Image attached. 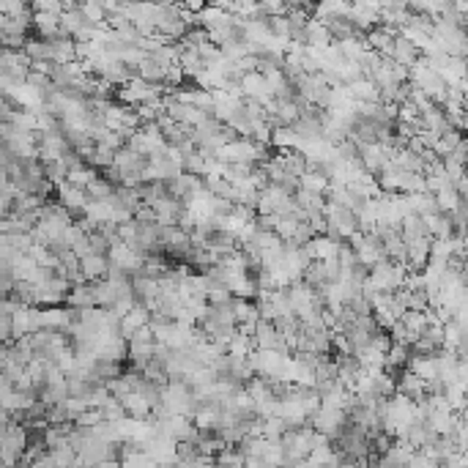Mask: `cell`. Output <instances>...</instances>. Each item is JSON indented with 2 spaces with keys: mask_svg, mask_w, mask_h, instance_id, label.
Segmentation results:
<instances>
[{
  "mask_svg": "<svg viewBox=\"0 0 468 468\" xmlns=\"http://www.w3.org/2000/svg\"><path fill=\"white\" fill-rule=\"evenodd\" d=\"M6 362H9V345H3V343H0V367H3Z\"/></svg>",
  "mask_w": 468,
  "mask_h": 468,
  "instance_id": "cell-9",
  "label": "cell"
},
{
  "mask_svg": "<svg viewBox=\"0 0 468 468\" xmlns=\"http://www.w3.org/2000/svg\"><path fill=\"white\" fill-rule=\"evenodd\" d=\"M107 274V258L102 255H85L80 258V279L83 282H99Z\"/></svg>",
  "mask_w": 468,
  "mask_h": 468,
  "instance_id": "cell-5",
  "label": "cell"
},
{
  "mask_svg": "<svg viewBox=\"0 0 468 468\" xmlns=\"http://www.w3.org/2000/svg\"><path fill=\"white\" fill-rule=\"evenodd\" d=\"M419 58H422V52L416 50L408 38H402V36L395 38L392 52H389V61H392V63H397L402 69H414L416 63H419Z\"/></svg>",
  "mask_w": 468,
  "mask_h": 468,
  "instance_id": "cell-3",
  "label": "cell"
},
{
  "mask_svg": "<svg viewBox=\"0 0 468 468\" xmlns=\"http://www.w3.org/2000/svg\"><path fill=\"white\" fill-rule=\"evenodd\" d=\"M148 321H151V310H145V307H137V304H135V307L121 318V337L123 340H129L132 331L148 326Z\"/></svg>",
  "mask_w": 468,
  "mask_h": 468,
  "instance_id": "cell-6",
  "label": "cell"
},
{
  "mask_svg": "<svg viewBox=\"0 0 468 468\" xmlns=\"http://www.w3.org/2000/svg\"><path fill=\"white\" fill-rule=\"evenodd\" d=\"M427 321H430V312H405V315L400 318V323H402V329H405V334H408V340H411V343H414L416 337L425 331Z\"/></svg>",
  "mask_w": 468,
  "mask_h": 468,
  "instance_id": "cell-7",
  "label": "cell"
},
{
  "mask_svg": "<svg viewBox=\"0 0 468 468\" xmlns=\"http://www.w3.org/2000/svg\"><path fill=\"white\" fill-rule=\"evenodd\" d=\"M0 343L11 345V315L6 312H0Z\"/></svg>",
  "mask_w": 468,
  "mask_h": 468,
  "instance_id": "cell-8",
  "label": "cell"
},
{
  "mask_svg": "<svg viewBox=\"0 0 468 468\" xmlns=\"http://www.w3.org/2000/svg\"><path fill=\"white\" fill-rule=\"evenodd\" d=\"M41 329V310L38 307H19L11 315V343H17L28 334H36Z\"/></svg>",
  "mask_w": 468,
  "mask_h": 468,
  "instance_id": "cell-2",
  "label": "cell"
},
{
  "mask_svg": "<svg viewBox=\"0 0 468 468\" xmlns=\"http://www.w3.org/2000/svg\"><path fill=\"white\" fill-rule=\"evenodd\" d=\"M66 304L71 310H90L96 307V296H93V282H77L71 285L66 293Z\"/></svg>",
  "mask_w": 468,
  "mask_h": 468,
  "instance_id": "cell-4",
  "label": "cell"
},
{
  "mask_svg": "<svg viewBox=\"0 0 468 468\" xmlns=\"http://www.w3.org/2000/svg\"><path fill=\"white\" fill-rule=\"evenodd\" d=\"M323 217H326V225L337 230L340 241H348L350 236L362 233V222H359V217H356V214H353L348 206H340V203H326Z\"/></svg>",
  "mask_w": 468,
  "mask_h": 468,
  "instance_id": "cell-1",
  "label": "cell"
}]
</instances>
